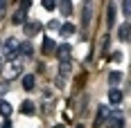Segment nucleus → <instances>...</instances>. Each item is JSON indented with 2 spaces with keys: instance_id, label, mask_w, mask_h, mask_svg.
<instances>
[{
  "instance_id": "f257e3e1",
  "label": "nucleus",
  "mask_w": 131,
  "mask_h": 128,
  "mask_svg": "<svg viewBox=\"0 0 131 128\" xmlns=\"http://www.w3.org/2000/svg\"><path fill=\"white\" fill-rule=\"evenodd\" d=\"M18 40L16 38H7L5 40V45H2V54H5V59L7 61H16L18 59Z\"/></svg>"
},
{
  "instance_id": "f03ea898",
  "label": "nucleus",
  "mask_w": 131,
  "mask_h": 128,
  "mask_svg": "<svg viewBox=\"0 0 131 128\" xmlns=\"http://www.w3.org/2000/svg\"><path fill=\"white\" fill-rule=\"evenodd\" d=\"M91 18H93V2L86 0L84 7H81V27H84V29L91 25Z\"/></svg>"
},
{
  "instance_id": "7ed1b4c3",
  "label": "nucleus",
  "mask_w": 131,
  "mask_h": 128,
  "mask_svg": "<svg viewBox=\"0 0 131 128\" xmlns=\"http://www.w3.org/2000/svg\"><path fill=\"white\" fill-rule=\"evenodd\" d=\"M57 56H59V63H70V45H68V43H61V45H59V47H57Z\"/></svg>"
},
{
  "instance_id": "20e7f679",
  "label": "nucleus",
  "mask_w": 131,
  "mask_h": 128,
  "mask_svg": "<svg viewBox=\"0 0 131 128\" xmlns=\"http://www.w3.org/2000/svg\"><path fill=\"white\" fill-rule=\"evenodd\" d=\"M23 32H25V36H36L41 32V23H23Z\"/></svg>"
},
{
  "instance_id": "39448f33",
  "label": "nucleus",
  "mask_w": 131,
  "mask_h": 128,
  "mask_svg": "<svg viewBox=\"0 0 131 128\" xmlns=\"http://www.w3.org/2000/svg\"><path fill=\"white\" fill-rule=\"evenodd\" d=\"M25 16H27V11L18 7V11L12 16V23H14V25H23V23H25Z\"/></svg>"
},
{
  "instance_id": "423d86ee",
  "label": "nucleus",
  "mask_w": 131,
  "mask_h": 128,
  "mask_svg": "<svg viewBox=\"0 0 131 128\" xmlns=\"http://www.w3.org/2000/svg\"><path fill=\"white\" fill-rule=\"evenodd\" d=\"M118 38L122 40V43H129V25H127V23L118 27Z\"/></svg>"
},
{
  "instance_id": "0eeeda50",
  "label": "nucleus",
  "mask_w": 131,
  "mask_h": 128,
  "mask_svg": "<svg viewBox=\"0 0 131 128\" xmlns=\"http://www.w3.org/2000/svg\"><path fill=\"white\" fill-rule=\"evenodd\" d=\"M41 50H43V54H52V52L57 50V45H54V40H52V38H43Z\"/></svg>"
},
{
  "instance_id": "6e6552de",
  "label": "nucleus",
  "mask_w": 131,
  "mask_h": 128,
  "mask_svg": "<svg viewBox=\"0 0 131 128\" xmlns=\"http://www.w3.org/2000/svg\"><path fill=\"white\" fill-rule=\"evenodd\" d=\"M12 110H14V108H12V103H7L5 99H0V115L7 119V117L12 115Z\"/></svg>"
},
{
  "instance_id": "1a4fd4ad",
  "label": "nucleus",
  "mask_w": 131,
  "mask_h": 128,
  "mask_svg": "<svg viewBox=\"0 0 131 128\" xmlns=\"http://www.w3.org/2000/svg\"><path fill=\"white\" fill-rule=\"evenodd\" d=\"M108 101L111 103H120L122 101V92H120L118 88H111V92H108Z\"/></svg>"
},
{
  "instance_id": "9d476101",
  "label": "nucleus",
  "mask_w": 131,
  "mask_h": 128,
  "mask_svg": "<svg viewBox=\"0 0 131 128\" xmlns=\"http://www.w3.org/2000/svg\"><path fill=\"white\" fill-rule=\"evenodd\" d=\"M106 23H108V27L115 25V5H108V13H106Z\"/></svg>"
},
{
  "instance_id": "9b49d317",
  "label": "nucleus",
  "mask_w": 131,
  "mask_h": 128,
  "mask_svg": "<svg viewBox=\"0 0 131 128\" xmlns=\"http://www.w3.org/2000/svg\"><path fill=\"white\" fill-rule=\"evenodd\" d=\"M20 112H23V115H34V103L32 101H23L20 103Z\"/></svg>"
},
{
  "instance_id": "f8f14e48",
  "label": "nucleus",
  "mask_w": 131,
  "mask_h": 128,
  "mask_svg": "<svg viewBox=\"0 0 131 128\" xmlns=\"http://www.w3.org/2000/svg\"><path fill=\"white\" fill-rule=\"evenodd\" d=\"M59 9H61L63 16H70V13H72V2H70V0H61V7H59Z\"/></svg>"
},
{
  "instance_id": "ddd939ff",
  "label": "nucleus",
  "mask_w": 131,
  "mask_h": 128,
  "mask_svg": "<svg viewBox=\"0 0 131 128\" xmlns=\"http://www.w3.org/2000/svg\"><path fill=\"white\" fill-rule=\"evenodd\" d=\"M120 81H122V74H120V72H111V74H108V83H111L113 88L118 86Z\"/></svg>"
},
{
  "instance_id": "4468645a",
  "label": "nucleus",
  "mask_w": 131,
  "mask_h": 128,
  "mask_svg": "<svg viewBox=\"0 0 131 128\" xmlns=\"http://www.w3.org/2000/svg\"><path fill=\"white\" fill-rule=\"evenodd\" d=\"M18 54L29 56V54H32V45H29V43H20V45H18Z\"/></svg>"
},
{
  "instance_id": "2eb2a0df",
  "label": "nucleus",
  "mask_w": 131,
  "mask_h": 128,
  "mask_svg": "<svg viewBox=\"0 0 131 128\" xmlns=\"http://www.w3.org/2000/svg\"><path fill=\"white\" fill-rule=\"evenodd\" d=\"M23 88H25V90L34 88V77H32V74H25V77H23Z\"/></svg>"
},
{
  "instance_id": "dca6fc26",
  "label": "nucleus",
  "mask_w": 131,
  "mask_h": 128,
  "mask_svg": "<svg viewBox=\"0 0 131 128\" xmlns=\"http://www.w3.org/2000/svg\"><path fill=\"white\" fill-rule=\"evenodd\" d=\"M61 34H63V36L75 34V25H72V23H63V27H61Z\"/></svg>"
},
{
  "instance_id": "f3484780",
  "label": "nucleus",
  "mask_w": 131,
  "mask_h": 128,
  "mask_svg": "<svg viewBox=\"0 0 131 128\" xmlns=\"http://www.w3.org/2000/svg\"><path fill=\"white\" fill-rule=\"evenodd\" d=\"M106 128H122V119H120V117L108 119V121H106Z\"/></svg>"
},
{
  "instance_id": "a211bd4d",
  "label": "nucleus",
  "mask_w": 131,
  "mask_h": 128,
  "mask_svg": "<svg viewBox=\"0 0 131 128\" xmlns=\"http://www.w3.org/2000/svg\"><path fill=\"white\" fill-rule=\"evenodd\" d=\"M97 112H100L97 119H100V121H104L106 117H108V108H106V106H100V108H97Z\"/></svg>"
},
{
  "instance_id": "6ab92c4d",
  "label": "nucleus",
  "mask_w": 131,
  "mask_h": 128,
  "mask_svg": "<svg viewBox=\"0 0 131 128\" xmlns=\"http://www.w3.org/2000/svg\"><path fill=\"white\" fill-rule=\"evenodd\" d=\"M41 2H43V9H48V11L57 9V0H41Z\"/></svg>"
},
{
  "instance_id": "aec40b11",
  "label": "nucleus",
  "mask_w": 131,
  "mask_h": 128,
  "mask_svg": "<svg viewBox=\"0 0 131 128\" xmlns=\"http://www.w3.org/2000/svg\"><path fill=\"white\" fill-rule=\"evenodd\" d=\"M59 72H63V77L70 72V63H59Z\"/></svg>"
},
{
  "instance_id": "412c9836",
  "label": "nucleus",
  "mask_w": 131,
  "mask_h": 128,
  "mask_svg": "<svg viewBox=\"0 0 131 128\" xmlns=\"http://www.w3.org/2000/svg\"><path fill=\"white\" fill-rule=\"evenodd\" d=\"M29 5H32V0H18V7H20V9H29Z\"/></svg>"
},
{
  "instance_id": "4be33fe9",
  "label": "nucleus",
  "mask_w": 131,
  "mask_h": 128,
  "mask_svg": "<svg viewBox=\"0 0 131 128\" xmlns=\"http://www.w3.org/2000/svg\"><path fill=\"white\" fill-rule=\"evenodd\" d=\"M129 0H122V13H124V16H129Z\"/></svg>"
},
{
  "instance_id": "5701e85b",
  "label": "nucleus",
  "mask_w": 131,
  "mask_h": 128,
  "mask_svg": "<svg viewBox=\"0 0 131 128\" xmlns=\"http://www.w3.org/2000/svg\"><path fill=\"white\" fill-rule=\"evenodd\" d=\"M57 86H59V88H63V86H66V77H63V74L57 77Z\"/></svg>"
},
{
  "instance_id": "b1692460",
  "label": "nucleus",
  "mask_w": 131,
  "mask_h": 128,
  "mask_svg": "<svg viewBox=\"0 0 131 128\" xmlns=\"http://www.w3.org/2000/svg\"><path fill=\"white\" fill-rule=\"evenodd\" d=\"M111 61H115V63L122 61V54H120V52H113V54H111Z\"/></svg>"
},
{
  "instance_id": "393cba45",
  "label": "nucleus",
  "mask_w": 131,
  "mask_h": 128,
  "mask_svg": "<svg viewBox=\"0 0 131 128\" xmlns=\"http://www.w3.org/2000/svg\"><path fill=\"white\" fill-rule=\"evenodd\" d=\"M48 27H50V29H57V27H59V23H57V20H50V23H48Z\"/></svg>"
},
{
  "instance_id": "a878e982",
  "label": "nucleus",
  "mask_w": 131,
  "mask_h": 128,
  "mask_svg": "<svg viewBox=\"0 0 131 128\" xmlns=\"http://www.w3.org/2000/svg\"><path fill=\"white\" fill-rule=\"evenodd\" d=\"M0 128H14V126H12V121H9V119H5V124H2Z\"/></svg>"
},
{
  "instance_id": "bb28decb",
  "label": "nucleus",
  "mask_w": 131,
  "mask_h": 128,
  "mask_svg": "<svg viewBox=\"0 0 131 128\" xmlns=\"http://www.w3.org/2000/svg\"><path fill=\"white\" fill-rule=\"evenodd\" d=\"M2 9H5V0H0V13H2Z\"/></svg>"
},
{
  "instance_id": "cd10ccee",
  "label": "nucleus",
  "mask_w": 131,
  "mask_h": 128,
  "mask_svg": "<svg viewBox=\"0 0 131 128\" xmlns=\"http://www.w3.org/2000/svg\"><path fill=\"white\" fill-rule=\"evenodd\" d=\"M54 128H63V126H61V124H59V126H54Z\"/></svg>"
},
{
  "instance_id": "c85d7f7f",
  "label": "nucleus",
  "mask_w": 131,
  "mask_h": 128,
  "mask_svg": "<svg viewBox=\"0 0 131 128\" xmlns=\"http://www.w3.org/2000/svg\"><path fill=\"white\" fill-rule=\"evenodd\" d=\"M0 70H2V63H0Z\"/></svg>"
}]
</instances>
